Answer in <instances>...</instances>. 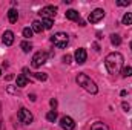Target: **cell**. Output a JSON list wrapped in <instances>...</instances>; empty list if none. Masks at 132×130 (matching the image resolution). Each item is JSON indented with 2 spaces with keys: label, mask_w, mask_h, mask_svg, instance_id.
I'll return each mask as SVG.
<instances>
[{
  "label": "cell",
  "mask_w": 132,
  "mask_h": 130,
  "mask_svg": "<svg viewBox=\"0 0 132 130\" xmlns=\"http://www.w3.org/2000/svg\"><path fill=\"white\" fill-rule=\"evenodd\" d=\"M104 66H106V69H108L109 73H112V75L118 73L121 70V67H123V55L120 52H111V54H108L106 58H104Z\"/></svg>",
  "instance_id": "cell-1"
},
{
  "label": "cell",
  "mask_w": 132,
  "mask_h": 130,
  "mask_svg": "<svg viewBox=\"0 0 132 130\" xmlns=\"http://www.w3.org/2000/svg\"><path fill=\"white\" fill-rule=\"evenodd\" d=\"M77 83H78V86H81L86 92H89V94H97L98 92V87H97V84L86 75V73H78L77 75Z\"/></svg>",
  "instance_id": "cell-2"
},
{
  "label": "cell",
  "mask_w": 132,
  "mask_h": 130,
  "mask_svg": "<svg viewBox=\"0 0 132 130\" xmlns=\"http://www.w3.org/2000/svg\"><path fill=\"white\" fill-rule=\"evenodd\" d=\"M51 41H52L54 46H57V48H66L68 43H69V37H68V34H65V32H57L51 37Z\"/></svg>",
  "instance_id": "cell-3"
},
{
  "label": "cell",
  "mask_w": 132,
  "mask_h": 130,
  "mask_svg": "<svg viewBox=\"0 0 132 130\" xmlns=\"http://www.w3.org/2000/svg\"><path fill=\"white\" fill-rule=\"evenodd\" d=\"M48 61V52H45V51H38L35 55L32 57V67H40L42 64H45Z\"/></svg>",
  "instance_id": "cell-4"
},
{
  "label": "cell",
  "mask_w": 132,
  "mask_h": 130,
  "mask_svg": "<svg viewBox=\"0 0 132 130\" xmlns=\"http://www.w3.org/2000/svg\"><path fill=\"white\" fill-rule=\"evenodd\" d=\"M17 116H19V119H20V123H23V124H31L34 121V116H32V113L28 110V109H20L19 110V113H17Z\"/></svg>",
  "instance_id": "cell-5"
},
{
  "label": "cell",
  "mask_w": 132,
  "mask_h": 130,
  "mask_svg": "<svg viewBox=\"0 0 132 130\" xmlns=\"http://www.w3.org/2000/svg\"><path fill=\"white\" fill-rule=\"evenodd\" d=\"M38 14H40L43 18H51V20H52V18L55 17V14H57V8L49 5V6H45V8H42Z\"/></svg>",
  "instance_id": "cell-6"
},
{
  "label": "cell",
  "mask_w": 132,
  "mask_h": 130,
  "mask_svg": "<svg viewBox=\"0 0 132 130\" xmlns=\"http://www.w3.org/2000/svg\"><path fill=\"white\" fill-rule=\"evenodd\" d=\"M103 18H104V11L100 9V8L94 9V11L89 14V17H88V20H89L91 23H98L100 20H103Z\"/></svg>",
  "instance_id": "cell-7"
},
{
  "label": "cell",
  "mask_w": 132,
  "mask_h": 130,
  "mask_svg": "<svg viewBox=\"0 0 132 130\" xmlns=\"http://www.w3.org/2000/svg\"><path fill=\"white\" fill-rule=\"evenodd\" d=\"M60 127L63 130H74L75 129V123L71 116H63L60 119Z\"/></svg>",
  "instance_id": "cell-8"
},
{
  "label": "cell",
  "mask_w": 132,
  "mask_h": 130,
  "mask_svg": "<svg viewBox=\"0 0 132 130\" xmlns=\"http://www.w3.org/2000/svg\"><path fill=\"white\" fill-rule=\"evenodd\" d=\"M86 58H88V52H86V49L80 48V49L75 51V61H77L78 64H83V63L86 61Z\"/></svg>",
  "instance_id": "cell-9"
},
{
  "label": "cell",
  "mask_w": 132,
  "mask_h": 130,
  "mask_svg": "<svg viewBox=\"0 0 132 130\" xmlns=\"http://www.w3.org/2000/svg\"><path fill=\"white\" fill-rule=\"evenodd\" d=\"M2 40H3V43H5L6 46H11V44L14 43V32H12V31H5Z\"/></svg>",
  "instance_id": "cell-10"
},
{
  "label": "cell",
  "mask_w": 132,
  "mask_h": 130,
  "mask_svg": "<svg viewBox=\"0 0 132 130\" xmlns=\"http://www.w3.org/2000/svg\"><path fill=\"white\" fill-rule=\"evenodd\" d=\"M66 18L72 20V22H78L80 20V14L75 9H69V11H66Z\"/></svg>",
  "instance_id": "cell-11"
},
{
  "label": "cell",
  "mask_w": 132,
  "mask_h": 130,
  "mask_svg": "<svg viewBox=\"0 0 132 130\" xmlns=\"http://www.w3.org/2000/svg\"><path fill=\"white\" fill-rule=\"evenodd\" d=\"M8 18H9L11 23H15L17 18H19V12H17V9H9V11H8Z\"/></svg>",
  "instance_id": "cell-12"
},
{
  "label": "cell",
  "mask_w": 132,
  "mask_h": 130,
  "mask_svg": "<svg viewBox=\"0 0 132 130\" xmlns=\"http://www.w3.org/2000/svg\"><path fill=\"white\" fill-rule=\"evenodd\" d=\"M15 81H17V86H19V87H25V86L28 84V78H26V75H19Z\"/></svg>",
  "instance_id": "cell-13"
},
{
  "label": "cell",
  "mask_w": 132,
  "mask_h": 130,
  "mask_svg": "<svg viewBox=\"0 0 132 130\" xmlns=\"http://www.w3.org/2000/svg\"><path fill=\"white\" fill-rule=\"evenodd\" d=\"M31 29H32V32H42V31H43V25H42V22H38V20H34L32 22V28H31Z\"/></svg>",
  "instance_id": "cell-14"
},
{
  "label": "cell",
  "mask_w": 132,
  "mask_h": 130,
  "mask_svg": "<svg viewBox=\"0 0 132 130\" xmlns=\"http://www.w3.org/2000/svg\"><path fill=\"white\" fill-rule=\"evenodd\" d=\"M91 130H109V127L104 124V123H94Z\"/></svg>",
  "instance_id": "cell-15"
},
{
  "label": "cell",
  "mask_w": 132,
  "mask_h": 130,
  "mask_svg": "<svg viewBox=\"0 0 132 130\" xmlns=\"http://www.w3.org/2000/svg\"><path fill=\"white\" fill-rule=\"evenodd\" d=\"M121 22H123V25H132V12H126L125 15H123V18H121Z\"/></svg>",
  "instance_id": "cell-16"
},
{
  "label": "cell",
  "mask_w": 132,
  "mask_h": 130,
  "mask_svg": "<svg viewBox=\"0 0 132 130\" xmlns=\"http://www.w3.org/2000/svg\"><path fill=\"white\" fill-rule=\"evenodd\" d=\"M20 48L23 49V52H26V54H28V52H31L32 44H31L29 41H22V43H20Z\"/></svg>",
  "instance_id": "cell-17"
},
{
  "label": "cell",
  "mask_w": 132,
  "mask_h": 130,
  "mask_svg": "<svg viewBox=\"0 0 132 130\" xmlns=\"http://www.w3.org/2000/svg\"><path fill=\"white\" fill-rule=\"evenodd\" d=\"M46 119H48L49 123H55V119H57V112H55V110L48 112V113H46Z\"/></svg>",
  "instance_id": "cell-18"
},
{
  "label": "cell",
  "mask_w": 132,
  "mask_h": 130,
  "mask_svg": "<svg viewBox=\"0 0 132 130\" xmlns=\"http://www.w3.org/2000/svg\"><path fill=\"white\" fill-rule=\"evenodd\" d=\"M42 25H43V29H51V28H52V25H54V22H52L51 18H43Z\"/></svg>",
  "instance_id": "cell-19"
},
{
  "label": "cell",
  "mask_w": 132,
  "mask_h": 130,
  "mask_svg": "<svg viewBox=\"0 0 132 130\" xmlns=\"http://www.w3.org/2000/svg\"><path fill=\"white\" fill-rule=\"evenodd\" d=\"M111 43H112L114 46H118V44L121 43V38H120V35H117V34H112V35H111Z\"/></svg>",
  "instance_id": "cell-20"
},
{
  "label": "cell",
  "mask_w": 132,
  "mask_h": 130,
  "mask_svg": "<svg viewBox=\"0 0 132 130\" xmlns=\"http://www.w3.org/2000/svg\"><path fill=\"white\" fill-rule=\"evenodd\" d=\"M121 75H123L125 78L131 77V75H132V67H131V66H126V67H123V69H121Z\"/></svg>",
  "instance_id": "cell-21"
},
{
  "label": "cell",
  "mask_w": 132,
  "mask_h": 130,
  "mask_svg": "<svg viewBox=\"0 0 132 130\" xmlns=\"http://www.w3.org/2000/svg\"><path fill=\"white\" fill-rule=\"evenodd\" d=\"M23 37H25V38H31V37H32V29H31V28H25V29H23Z\"/></svg>",
  "instance_id": "cell-22"
},
{
  "label": "cell",
  "mask_w": 132,
  "mask_h": 130,
  "mask_svg": "<svg viewBox=\"0 0 132 130\" xmlns=\"http://www.w3.org/2000/svg\"><path fill=\"white\" fill-rule=\"evenodd\" d=\"M32 75L37 78V80H40V81H46V78H48L46 73H38V72H37V73H32Z\"/></svg>",
  "instance_id": "cell-23"
},
{
  "label": "cell",
  "mask_w": 132,
  "mask_h": 130,
  "mask_svg": "<svg viewBox=\"0 0 132 130\" xmlns=\"http://www.w3.org/2000/svg\"><path fill=\"white\" fill-rule=\"evenodd\" d=\"M117 5H118V6H129V5H131V0H118Z\"/></svg>",
  "instance_id": "cell-24"
},
{
  "label": "cell",
  "mask_w": 132,
  "mask_h": 130,
  "mask_svg": "<svg viewBox=\"0 0 132 130\" xmlns=\"http://www.w3.org/2000/svg\"><path fill=\"white\" fill-rule=\"evenodd\" d=\"M71 60H72V57H71L69 54H66L65 57H63V63H66V64H68V63H71Z\"/></svg>",
  "instance_id": "cell-25"
},
{
  "label": "cell",
  "mask_w": 132,
  "mask_h": 130,
  "mask_svg": "<svg viewBox=\"0 0 132 130\" xmlns=\"http://www.w3.org/2000/svg\"><path fill=\"white\" fill-rule=\"evenodd\" d=\"M49 104H51V107H52V109H55V107H57V99H55V98H52V99L49 101Z\"/></svg>",
  "instance_id": "cell-26"
},
{
  "label": "cell",
  "mask_w": 132,
  "mask_h": 130,
  "mask_svg": "<svg viewBox=\"0 0 132 130\" xmlns=\"http://www.w3.org/2000/svg\"><path fill=\"white\" fill-rule=\"evenodd\" d=\"M123 109H125V110H129V104H126V103H123Z\"/></svg>",
  "instance_id": "cell-27"
},
{
  "label": "cell",
  "mask_w": 132,
  "mask_h": 130,
  "mask_svg": "<svg viewBox=\"0 0 132 130\" xmlns=\"http://www.w3.org/2000/svg\"><path fill=\"white\" fill-rule=\"evenodd\" d=\"M29 99H31V101H35V94H31V95H29Z\"/></svg>",
  "instance_id": "cell-28"
},
{
  "label": "cell",
  "mask_w": 132,
  "mask_h": 130,
  "mask_svg": "<svg viewBox=\"0 0 132 130\" xmlns=\"http://www.w3.org/2000/svg\"><path fill=\"white\" fill-rule=\"evenodd\" d=\"M131 49H132V41H131Z\"/></svg>",
  "instance_id": "cell-29"
},
{
  "label": "cell",
  "mask_w": 132,
  "mask_h": 130,
  "mask_svg": "<svg viewBox=\"0 0 132 130\" xmlns=\"http://www.w3.org/2000/svg\"><path fill=\"white\" fill-rule=\"evenodd\" d=\"M0 73H2V69H0Z\"/></svg>",
  "instance_id": "cell-30"
}]
</instances>
